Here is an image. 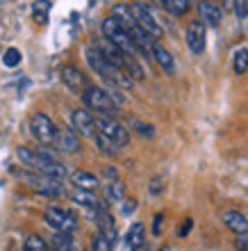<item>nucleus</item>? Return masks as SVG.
Returning <instances> with one entry per match:
<instances>
[{
  "label": "nucleus",
  "instance_id": "obj_1",
  "mask_svg": "<svg viewBox=\"0 0 248 251\" xmlns=\"http://www.w3.org/2000/svg\"><path fill=\"white\" fill-rule=\"evenodd\" d=\"M19 160L23 162L25 167H30L32 172H39V174H46V176H55V178H64L66 176V167L62 165L57 160V155L46 149V146H41V149H27V146H19V151H16Z\"/></svg>",
  "mask_w": 248,
  "mask_h": 251
},
{
  "label": "nucleus",
  "instance_id": "obj_2",
  "mask_svg": "<svg viewBox=\"0 0 248 251\" xmlns=\"http://www.w3.org/2000/svg\"><path fill=\"white\" fill-rule=\"evenodd\" d=\"M85 57H87V64L93 69V73H98L100 78L105 80V82H112V85H118L121 89H130L132 87V78L128 75V73L121 69V66L112 64L107 57H105L103 53H100L98 48H87L85 50Z\"/></svg>",
  "mask_w": 248,
  "mask_h": 251
},
{
  "label": "nucleus",
  "instance_id": "obj_3",
  "mask_svg": "<svg viewBox=\"0 0 248 251\" xmlns=\"http://www.w3.org/2000/svg\"><path fill=\"white\" fill-rule=\"evenodd\" d=\"M82 100H85V105L89 107V110H93V112H98V114L116 117V112H118V103L112 99L110 92L103 89V87L89 85L85 92H82Z\"/></svg>",
  "mask_w": 248,
  "mask_h": 251
},
{
  "label": "nucleus",
  "instance_id": "obj_4",
  "mask_svg": "<svg viewBox=\"0 0 248 251\" xmlns=\"http://www.w3.org/2000/svg\"><path fill=\"white\" fill-rule=\"evenodd\" d=\"M103 37L105 39H110V41H114V44H116L121 50H125L128 55L139 53V48H137V44L132 41L130 32L121 25V21H118L116 16H107V19L103 21Z\"/></svg>",
  "mask_w": 248,
  "mask_h": 251
},
{
  "label": "nucleus",
  "instance_id": "obj_5",
  "mask_svg": "<svg viewBox=\"0 0 248 251\" xmlns=\"http://www.w3.org/2000/svg\"><path fill=\"white\" fill-rule=\"evenodd\" d=\"M16 178H21L23 183H27L30 187L39 192V194H46V197H62L64 194V187L59 185V178L55 176H46V174H16Z\"/></svg>",
  "mask_w": 248,
  "mask_h": 251
},
{
  "label": "nucleus",
  "instance_id": "obj_6",
  "mask_svg": "<svg viewBox=\"0 0 248 251\" xmlns=\"http://www.w3.org/2000/svg\"><path fill=\"white\" fill-rule=\"evenodd\" d=\"M130 9H132V14H135L137 23L144 27L153 39H155V41L162 39L164 30H162V25H159V21L155 19V14H153L150 5H146V2H141V0H135V2H130Z\"/></svg>",
  "mask_w": 248,
  "mask_h": 251
},
{
  "label": "nucleus",
  "instance_id": "obj_7",
  "mask_svg": "<svg viewBox=\"0 0 248 251\" xmlns=\"http://www.w3.org/2000/svg\"><path fill=\"white\" fill-rule=\"evenodd\" d=\"M93 119H96V128H98L103 135H107V137H110L112 142L118 146V149L130 142V135H128V130H125V126L118 124L114 117H107V114H98V117H93Z\"/></svg>",
  "mask_w": 248,
  "mask_h": 251
},
{
  "label": "nucleus",
  "instance_id": "obj_8",
  "mask_svg": "<svg viewBox=\"0 0 248 251\" xmlns=\"http://www.w3.org/2000/svg\"><path fill=\"white\" fill-rule=\"evenodd\" d=\"M30 132L32 137L41 144H55V135H57V126L48 119L46 114L34 112L30 117Z\"/></svg>",
  "mask_w": 248,
  "mask_h": 251
},
{
  "label": "nucleus",
  "instance_id": "obj_9",
  "mask_svg": "<svg viewBox=\"0 0 248 251\" xmlns=\"http://www.w3.org/2000/svg\"><path fill=\"white\" fill-rule=\"evenodd\" d=\"M44 222L50 226L52 231H73V228L78 226L75 215L68 212V210H62V208H57V205L46 208V212H44Z\"/></svg>",
  "mask_w": 248,
  "mask_h": 251
},
{
  "label": "nucleus",
  "instance_id": "obj_10",
  "mask_svg": "<svg viewBox=\"0 0 248 251\" xmlns=\"http://www.w3.org/2000/svg\"><path fill=\"white\" fill-rule=\"evenodd\" d=\"M205 39H207L205 21H201V19L189 21V25H187V32H184V41H187V48H189L194 55H203V50H205Z\"/></svg>",
  "mask_w": 248,
  "mask_h": 251
},
{
  "label": "nucleus",
  "instance_id": "obj_11",
  "mask_svg": "<svg viewBox=\"0 0 248 251\" xmlns=\"http://www.w3.org/2000/svg\"><path fill=\"white\" fill-rule=\"evenodd\" d=\"M71 124H73V130L78 132V135H82V137L93 139L96 132H98L96 130V119L87 110H75L71 114Z\"/></svg>",
  "mask_w": 248,
  "mask_h": 251
},
{
  "label": "nucleus",
  "instance_id": "obj_12",
  "mask_svg": "<svg viewBox=\"0 0 248 251\" xmlns=\"http://www.w3.org/2000/svg\"><path fill=\"white\" fill-rule=\"evenodd\" d=\"M62 82L75 94H82L87 87H89L87 85V75L80 71L78 66H73V64L62 66Z\"/></svg>",
  "mask_w": 248,
  "mask_h": 251
},
{
  "label": "nucleus",
  "instance_id": "obj_13",
  "mask_svg": "<svg viewBox=\"0 0 248 251\" xmlns=\"http://www.w3.org/2000/svg\"><path fill=\"white\" fill-rule=\"evenodd\" d=\"M55 146H57V151L78 153L80 151L78 132L73 130V128H57V135H55Z\"/></svg>",
  "mask_w": 248,
  "mask_h": 251
},
{
  "label": "nucleus",
  "instance_id": "obj_14",
  "mask_svg": "<svg viewBox=\"0 0 248 251\" xmlns=\"http://www.w3.org/2000/svg\"><path fill=\"white\" fill-rule=\"evenodd\" d=\"M198 9V16H201V21H205V25H212V27H219L223 21V12L221 7L214 5V2H209V0H201L196 5Z\"/></svg>",
  "mask_w": 248,
  "mask_h": 251
},
{
  "label": "nucleus",
  "instance_id": "obj_15",
  "mask_svg": "<svg viewBox=\"0 0 248 251\" xmlns=\"http://www.w3.org/2000/svg\"><path fill=\"white\" fill-rule=\"evenodd\" d=\"M73 203L78 205H85V208H98V210H107V203L105 201H100L96 194H93V190H82V187H75L71 194Z\"/></svg>",
  "mask_w": 248,
  "mask_h": 251
},
{
  "label": "nucleus",
  "instance_id": "obj_16",
  "mask_svg": "<svg viewBox=\"0 0 248 251\" xmlns=\"http://www.w3.org/2000/svg\"><path fill=\"white\" fill-rule=\"evenodd\" d=\"M221 222L225 224V228L232 233H248V219L244 217L242 212L237 210H225L221 215Z\"/></svg>",
  "mask_w": 248,
  "mask_h": 251
},
{
  "label": "nucleus",
  "instance_id": "obj_17",
  "mask_svg": "<svg viewBox=\"0 0 248 251\" xmlns=\"http://www.w3.org/2000/svg\"><path fill=\"white\" fill-rule=\"evenodd\" d=\"M141 245H144V224H141V222H135V224L130 226L128 235H125L123 251H137Z\"/></svg>",
  "mask_w": 248,
  "mask_h": 251
},
{
  "label": "nucleus",
  "instance_id": "obj_18",
  "mask_svg": "<svg viewBox=\"0 0 248 251\" xmlns=\"http://www.w3.org/2000/svg\"><path fill=\"white\" fill-rule=\"evenodd\" d=\"M150 55H153V60L157 62V64L162 66L166 73H173V69H176V62H173V55L166 50V48L162 46V44H153V50H150Z\"/></svg>",
  "mask_w": 248,
  "mask_h": 251
},
{
  "label": "nucleus",
  "instance_id": "obj_19",
  "mask_svg": "<svg viewBox=\"0 0 248 251\" xmlns=\"http://www.w3.org/2000/svg\"><path fill=\"white\" fill-rule=\"evenodd\" d=\"M71 183L75 187H82V190H96V187H98V178L89 172H73Z\"/></svg>",
  "mask_w": 248,
  "mask_h": 251
},
{
  "label": "nucleus",
  "instance_id": "obj_20",
  "mask_svg": "<svg viewBox=\"0 0 248 251\" xmlns=\"http://www.w3.org/2000/svg\"><path fill=\"white\" fill-rule=\"evenodd\" d=\"M50 14V0H37L32 2V21L37 25H46Z\"/></svg>",
  "mask_w": 248,
  "mask_h": 251
},
{
  "label": "nucleus",
  "instance_id": "obj_21",
  "mask_svg": "<svg viewBox=\"0 0 248 251\" xmlns=\"http://www.w3.org/2000/svg\"><path fill=\"white\" fill-rule=\"evenodd\" d=\"M123 194H125V187L118 178H112L110 183L105 185V197H107V201H112V203L123 201Z\"/></svg>",
  "mask_w": 248,
  "mask_h": 251
},
{
  "label": "nucleus",
  "instance_id": "obj_22",
  "mask_svg": "<svg viewBox=\"0 0 248 251\" xmlns=\"http://www.w3.org/2000/svg\"><path fill=\"white\" fill-rule=\"evenodd\" d=\"M71 249H73L71 231H55V235H52V251H71Z\"/></svg>",
  "mask_w": 248,
  "mask_h": 251
},
{
  "label": "nucleus",
  "instance_id": "obj_23",
  "mask_svg": "<svg viewBox=\"0 0 248 251\" xmlns=\"http://www.w3.org/2000/svg\"><path fill=\"white\" fill-rule=\"evenodd\" d=\"M93 142H96V146H98L100 149V153H103V155H114V153L118 151V146L114 144V142H112L110 137H107V135H103V132H96V137H93Z\"/></svg>",
  "mask_w": 248,
  "mask_h": 251
},
{
  "label": "nucleus",
  "instance_id": "obj_24",
  "mask_svg": "<svg viewBox=\"0 0 248 251\" xmlns=\"http://www.w3.org/2000/svg\"><path fill=\"white\" fill-rule=\"evenodd\" d=\"M232 69H235V73H239V75L248 71V48H239V50H235Z\"/></svg>",
  "mask_w": 248,
  "mask_h": 251
},
{
  "label": "nucleus",
  "instance_id": "obj_25",
  "mask_svg": "<svg viewBox=\"0 0 248 251\" xmlns=\"http://www.w3.org/2000/svg\"><path fill=\"white\" fill-rule=\"evenodd\" d=\"M164 9H166L171 16H184L187 9H189V0H166Z\"/></svg>",
  "mask_w": 248,
  "mask_h": 251
},
{
  "label": "nucleus",
  "instance_id": "obj_26",
  "mask_svg": "<svg viewBox=\"0 0 248 251\" xmlns=\"http://www.w3.org/2000/svg\"><path fill=\"white\" fill-rule=\"evenodd\" d=\"M2 62H5V66H9V69L19 66L21 64V50L19 48H7L5 55H2Z\"/></svg>",
  "mask_w": 248,
  "mask_h": 251
},
{
  "label": "nucleus",
  "instance_id": "obj_27",
  "mask_svg": "<svg viewBox=\"0 0 248 251\" xmlns=\"http://www.w3.org/2000/svg\"><path fill=\"white\" fill-rule=\"evenodd\" d=\"M23 251H48V245L37 235H30L25 240V245H23Z\"/></svg>",
  "mask_w": 248,
  "mask_h": 251
},
{
  "label": "nucleus",
  "instance_id": "obj_28",
  "mask_svg": "<svg viewBox=\"0 0 248 251\" xmlns=\"http://www.w3.org/2000/svg\"><path fill=\"white\" fill-rule=\"evenodd\" d=\"M112 249H114V245L107 240V235H105L103 231L96 233V238H93V251H112Z\"/></svg>",
  "mask_w": 248,
  "mask_h": 251
},
{
  "label": "nucleus",
  "instance_id": "obj_29",
  "mask_svg": "<svg viewBox=\"0 0 248 251\" xmlns=\"http://www.w3.org/2000/svg\"><path fill=\"white\" fill-rule=\"evenodd\" d=\"M132 128L141 135V137H155V128L148 124H141V121H132Z\"/></svg>",
  "mask_w": 248,
  "mask_h": 251
},
{
  "label": "nucleus",
  "instance_id": "obj_30",
  "mask_svg": "<svg viewBox=\"0 0 248 251\" xmlns=\"http://www.w3.org/2000/svg\"><path fill=\"white\" fill-rule=\"evenodd\" d=\"M232 5H235V12L239 19H246L248 14V0H232Z\"/></svg>",
  "mask_w": 248,
  "mask_h": 251
},
{
  "label": "nucleus",
  "instance_id": "obj_31",
  "mask_svg": "<svg viewBox=\"0 0 248 251\" xmlns=\"http://www.w3.org/2000/svg\"><path fill=\"white\" fill-rule=\"evenodd\" d=\"M235 247L237 251H248V233H237Z\"/></svg>",
  "mask_w": 248,
  "mask_h": 251
},
{
  "label": "nucleus",
  "instance_id": "obj_32",
  "mask_svg": "<svg viewBox=\"0 0 248 251\" xmlns=\"http://www.w3.org/2000/svg\"><path fill=\"white\" fill-rule=\"evenodd\" d=\"M135 208H137V201L135 199H125L121 210H123V215H130V212H135Z\"/></svg>",
  "mask_w": 248,
  "mask_h": 251
},
{
  "label": "nucleus",
  "instance_id": "obj_33",
  "mask_svg": "<svg viewBox=\"0 0 248 251\" xmlns=\"http://www.w3.org/2000/svg\"><path fill=\"white\" fill-rule=\"evenodd\" d=\"M191 226H194V222H191V219H184L182 228H180V238H184V235H187V233L191 231Z\"/></svg>",
  "mask_w": 248,
  "mask_h": 251
},
{
  "label": "nucleus",
  "instance_id": "obj_34",
  "mask_svg": "<svg viewBox=\"0 0 248 251\" xmlns=\"http://www.w3.org/2000/svg\"><path fill=\"white\" fill-rule=\"evenodd\" d=\"M150 192H153V194L162 192V185H159V180H153V183H150Z\"/></svg>",
  "mask_w": 248,
  "mask_h": 251
},
{
  "label": "nucleus",
  "instance_id": "obj_35",
  "mask_svg": "<svg viewBox=\"0 0 248 251\" xmlns=\"http://www.w3.org/2000/svg\"><path fill=\"white\" fill-rule=\"evenodd\" d=\"M159 224H162V215L155 217V226H153V233H159Z\"/></svg>",
  "mask_w": 248,
  "mask_h": 251
},
{
  "label": "nucleus",
  "instance_id": "obj_36",
  "mask_svg": "<svg viewBox=\"0 0 248 251\" xmlns=\"http://www.w3.org/2000/svg\"><path fill=\"white\" fill-rule=\"evenodd\" d=\"M105 176H107V178H116V172H114V169H105Z\"/></svg>",
  "mask_w": 248,
  "mask_h": 251
},
{
  "label": "nucleus",
  "instance_id": "obj_37",
  "mask_svg": "<svg viewBox=\"0 0 248 251\" xmlns=\"http://www.w3.org/2000/svg\"><path fill=\"white\" fill-rule=\"evenodd\" d=\"M150 2H153V5H157V7H164V5H166V0H150Z\"/></svg>",
  "mask_w": 248,
  "mask_h": 251
},
{
  "label": "nucleus",
  "instance_id": "obj_38",
  "mask_svg": "<svg viewBox=\"0 0 248 251\" xmlns=\"http://www.w3.org/2000/svg\"><path fill=\"white\" fill-rule=\"evenodd\" d=\"M162 251H169V247H164V249H162Z\"/></svg>",
  "mask_w": 248,
  "mask_h": 251
}]
</instances>
